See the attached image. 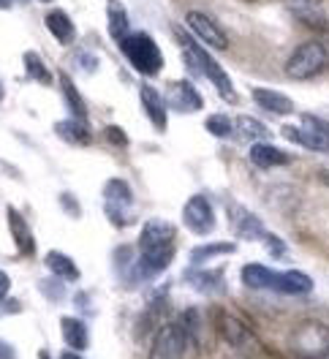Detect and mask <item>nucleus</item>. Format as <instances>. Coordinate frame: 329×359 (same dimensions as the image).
Here are the masks:
<instances>
[{"instance_id":"f257e3e1","label":"nucleus","mask_w":329,"mask_h":359,"mask_svg":"<svg viewBox=\"0 0 329 359\" xmlns=\"http://www.w3.org/2000/svg\"><path fill=\"white\" fill-rule=\"evenodd\" d=\"M175 39L177 44L182 46V49H188V52H194L199 60V66H201V74H204V79L207 82H213V88L220 93V98L226 101V104H237V93H234V82L229 79V74L223 71L218 60L204 49V46L196 41V36L188 30V27H182V25H175Z\"/></svg>"},{"instance_id":"f03ea898","label":"nucleus","mask_w":329,"mask_h":359,"mask_svg":"<svg viewBox=\"0 0 329 359\" xmlns=\"http://www.w3.org/2000/svg\"><path fill=\"white\" fill-rule=\"evenodd\" d=\"M117 46H120L123 57L131 63L136 74L158 76L163 71V52H161V46L150 33H128Z\"/></svg>"},{"instance_id":"7ed1b4c3","label":"nucleus","mask_w":329,"mask_h":359,"mask_svg":"<svg viewBox=\"0 0 329 359\" xmlns=\"http://www.w3.org/2000/svg\"><path fill=\"white\" fill-rule=\"evenodd\" d=\"M329 68V49L321 41H302L286 60V76L294 82L316 79Z\"/></svg>"},{"instance_id":"20e7f679","label":"nucleus","mask_w":329,"mask_h":359,"mask_svg":"<svg viewBox=\"0 0 329 359\" xmlns=\"http://www.w3.org/2000/svg\"><path fill=\"white\" fill-rule=\"evenodd\" d=\"M104 212L117 229H128L136 221V199L128 180L109 177L104 182Z\"/></svg>"},{"instance_id":"39448f33","label":"nucleus","mask_w":329,"mask_h":359,"mask_svg":"<svg viewBox=\"0 0 329 359\" xmlns=\"http://www.w3.org/2000/svg\"><path fill=\"white\" fill-rule=\"evenodd\" d=\"M288 346L297 357H307V359H318L329 354V327L321 324V321H300L294 330H291V337H288Z\"/></svg>"},{"instance_id":"423d86ee","label":"nucleus","mask_w":329,"mask_h":359,"mask_svg":"<svg viewBox=\"0 0 329 359\" xmlns=\"http://www.w3.org/2000/svg\"><path fill=\"white\" fill-rule=\"evenodd\" d=\"M188 340L191 337H188V330L182 327V321H169L155 332L147 359H182Z\"/></svg>"},{"instance_id":"0eeeda50","label":"nucleus","mask_w":329,"mask_h":359,"mask_svg":"<svg viewBox=\"0 0 329 359\" xmlns=\"http://www.w3.org/2000/svg\"><path fill=\"white\" fill-rule=\"evenodd\" d=\"M182 224H185V229L191 234H196V237L213 234V229H215V210H213L210 199L201 196V194H194L185 202V207H182Z\"/></svg>"},{"instance_id":"6e6552de","label":"nucleus","mask_w":329,"mask_h":359,"mask_svg":"<svg viewBox=\"0 0 329 359\" xmlns=\"http://www.w3.org/2000/svg\"><path fill=\"white\" fill-rule=\"evenodd\" d=\"M163 98H166V107L177 114H191L204 109V98H201V93L191 79H172L166 85Z\"/></svg>"},{"instance_id":"1a4fd4ad","label":"nucleus","mask_w":329,"mask_h":359,"mask_svg":"<svg viewBox=\"0 0 329 359\" xmlns=\"http://www.w3.org/2000/svg\"><path fill=\"white\" fill-rule=\"evenodd\" d=\"M185 27L196 36L201 44L213 46V49H229V36L223 33V27L213 17H207L201 11H188L185 14Z\"/></svg>"},{"instance_id":"9d476101","label":"nucleus","mask_w":329,"mask_h":359,"mask_svg":"<svg viewBox=\"0 0 329 359\" xmlns=\"http://www.w3.org/2000/svg\"><path fill=\"white\" fill-rule=\"evenodd\" d=\"M226 215H229L231 231H234L240 240H264V234H267L264 221L256 212H250L248 207H242L240 202H231L226 207Z\"/></svg>"},{"instance_id":"9b49d317","label":"nucleus","mask_w":329,"mask_h":359,"mask_svg":"<svg viewBox=\"0 0 329 359\" xmlns=\"http://www.w3.org/2000/svg\"><path fill=\"white\" fill-rule=\"evenodd\" d=\"M139 101H142V109L147 114L150 126L158 134H166V128H169V107H166L163 93L155 90L153 85H147V82H142L139 85Z\"/></svg>"},{"instance_id":"f8f14e48","label":"nucleus","mask_w":329,"mask_h":359,"mask_svg":"<svg viewBox=\"0 0 329 359\" xmlns=\"http://www.w3.org/2000/svg\"><path fill=\"white\" fill-rule=\"evenodd\" d=\"M139 253H150V250H169L175 248V226L161 221V218H153L142 226L139 231Z\"/></svg>"},{"instance_id":"ddd939ff","label":"nucleus","mask_w":329,"mask_h":359,"mask_svg":"<svg viewBox=\"0 0 329 359\" xmlns=\"http://www.w3.org/2000/svg\"><path fill=\"white\" fill-rule=\"evenodd\" d=\"M6 224H8V234H11L17 250L22 256H33L36 253V237H33V229L27 224V218L17 207H6Z\"/></svg>"},{"instance_id":"4468645a","label":"nucleus","mask_w":329,"mask_h":359,"mask_svg":"<svg viewBox=\"0 0 329 359\" xmlns=\"http://www.w3.org/2000/svg\"><path fill=\"white\" fill-rule=\"evenodd\" d=\"M172 259H175V248H169V250H150V253H139V259H136V278L139 280H153L158 275H163L166 267L172 264Z\"/></svg>"},{"instance_id":"2eb2a0df","label":"nucleus","mask_w":329,"mask_h":359,"mask_svg":"<svg viewBox=\"0 0 329 359\" xmlns=\"http://www.w3.org/2000/svg\"><path fill=\"white\" fill-rule=\"evenodd\" d=\"M215 330H218L220 337H223L229 346H234V348H242L245 343H250V330H248V324L242 321L240 316L220 311V313L215 316Z\"/></svg>"},{"instance_id":"dca6fc26","label":"nucleus","mask_w":329,"mask_h":359,"mask_svg":"<svg viewBox=\"0 0 329 359\" xmlns=\"http://www.w3.org/2000/svg\"><path fill=\"white\" fill-rule=\"evenodd\" d=\"M272 292L286 294V297H305L313 292V278L300 269H286V272H275V286Z\"/></svg>"},{"instance_id":"f3484780","label":"nucleus","mask_w":329,"mask_h":359,"mask_svg":"<svg viewBox=\"0 0 329 359\" xmlns=\"http://www.w3.org/2000/svg\"><path fill=\"white\" fill-rule=\"evenodd\" d=\"M283 136L310 153H329V134L313 131L307 126H283Z\"/></svg>"},{"instance_id":"a211bd4d","label":"nucleus","mask_w":329,"mask_h":359,"mask_svg":"<svg viewBox=\"0 0 329 359\" xmlns=\"http://www.w3.org/2000/svg\"><path fill=\"white\" fill-rule=\"evenodd\" d=\"M44 25H46V30H49V36H52L60 46H71L74 41H76V25H74V20L68 17L63 8H52V11H46Z\"/></svg>"},{"instance_id":"6ab92c4d","label":"nucleus","mask_w":329,"mask_h":359,"mask_svg":"<svg viewBox=\"0 0 329 359\" xmlns=\"http://www.w3.org/2000/svg\"><path fill=\"white\" fill-rule=\"evenodd\" d=\"M52 131L60 136L66 144H74V147H88L93 144V131L85 120H76V117H68V120H58L52 126Z\"/></svg>"},{"instance_id":"aec40b11","label":"nucleus","mask_w":329,"mask_h":359,"mask_svg":"<svg viewBox=\"0 0 329 359\" xmlns=\"http://www.w3.org/2000/svg\"><path fill=\"white\" fill-rule=\"evenodd\" d=\"M250 93H253L256 107H262L264 112L278 114V117L294 114V101L286 93H278V90H269V88H253Z\"/></svg>"},{"instance_id":"412c9836","label":"nucleus","mask_w":329,"mask_h":359,"mask_svg":"<svg viewBox=\"0 0 329 359\" xmlns=\"http://www.w3.org/2000/svg\"><path fill=\"white\" fill-rule=\"evenodd\" d=\"M283 6L307 27H321L327 25V11L321 0H283Z\"/></svg>"},{"instance_id":"4be33fe9","label":"nucleus","mask_w":329,"mask_h":359,"mask_svg":"<svg viewBox=\"0 0 329 359\" xmlns=\"http://www.w3.org/2000/svg\"><path fill=\"white\" fill-rule=\"evenodd\" d=\"M250 163L259 166V169H278V166H288L291 163V156L275 147V144H267V142H256L250 147Z\"/></svg>"},{"instance_id":"5701e85b","label":"nucleus","mask_w":329,"mask_h":359,"mask_svg":"<svg viewBox=\"0 0 329 359\" xmlns=\"http://www.w3.org/2000/svg\"><path fill=\"white\" fill-rule=\"evenodd\" d=\"M242 286L245 289H253V292H272L275 286V269L264 267L259 262H250L242 267Z\"/></svg>"},{"instance_id":"b1692460","label":"nucleus","mask_w":329,"mask_h":359,"mask_svg":"<svg viewBox=\"0 0 329 359\" xmlns=\"http://www.w3.org/2000/svg\"><path fill=\"white\" fill-rule=\"evenodd\" d=\"M44 267L55 275V278H60V280H66V283H76L79 280V267H76V262L63 253V250H49L44 256Z\"/></svg>"},{"instance_id":"393cba45","label":"nucleus","mask_w":329,"mask_h":359,"mask_svg":"<svg viewBox=\"0 0 329 359\" xmlns=\"http://www.w3.org/2000/svg\"><path fill=\"white\" fill-rule=\"evenodd\" d=\"M60 332H63V340H66L68 348L74 351H85L90 346V332L88 324L82 318H74V316H63L60 318Z\"/></svg>"},{"instance_id":"a878e982","label":"nucleus","mask_w":329,"mask_h":359,"mask_svg":"<svg viewBox=\"0 0 329 359\" xmlns=\"http://www.w3.org/2000/svg\"><path fill=\"white\" fill-rule=\"evenodd\" d=\"M107 30H109V36L117 41V44L131 33V17H128V8H126L123 3H117V0H112L109 6H107Z\"/></svg>"},{"instance_id":"bb28decb","label":"nucleus","mask_w":329,"mask_h":359,"mask_svg":"<svg viewBox=\"0 0 329 359\" xmlns=\"http://www.w3.org/2000/svg\"><path fill=\"white\" fill-rule=\"evenodd\" d=\"M60 93H63V101H66L68 114L76 117V120H85V123H88V104H85L82 93L76 90L74 79H71L68 74H60Z\"/></svg>"},{"instance_id":"cd10ccee","label":"nucleus","mask_w":329,"mask_h":359,"mask_svg":"<svg viewBox=\"0 0 329 359\" xmlns=\"http://www.w3.org/2000/svg\"><path fill=\"white\" fill-rule=\"evenodd\" d=\"M234 131H237V139L242 142H267L272 131L264 126L262 120H256V117H250V114H240L237 120H234Z\"/></svg>"},{"instance_id":"c85d7f7f","label":"nucleus","mask_w":329,"mask_h":359,"mask_svg":"<svg viewBox=\"0 0 329 359\" xmlns=\"http://www.w3.org/2000/svg\"><path fill=\"white\" fill-rule=\"evenodd\" d=\"M22 63H25V74H27V79H33V82H39V85H44L49 88L52 85V71L49 66L44 63V57L36 52V49H25L22 52Z\"/></svg>"},{"instance_id":"c756f323","label":"nucleus","mask_w":329,"mask_h":359,"mask_svg":"<svg viewBox=\"0 0 329 359\" xmlns=\"http://www.w3.org/2000/svg\"><path fill=\"white\" fill-rule=\"evenodd\" d=\"M229 253H237V245L234 243H207V245H196L191 250V264L194 267H204L210 259L215 256H229Z\"/></svg>"},{"instance_id":"7c9ffc66","label":"nucleus","mask_w":329,"mask_h":359,"mask_svg":"<svg viewBox=\"0 0 329 359\" xmlns=\"http://www.w3.org/2000/svg\"><path fill=\"white\" fill-rule=\"evenodd\" d=\"M185 278L196 286L199 292H223V272H210V269H191L185 272Z\"/></svg>"},{"instance_id":"2f4dec72","label":"nucleus","mask_w":329,"mask_h":359,"mask_svg":"<svg viewBox=\"0 0 329 359\" xmlns=\"http://www.w3.org/2000/svg\"><path fill=\"white\" fill-rule=\"evenodd\" d=\"M204 128L215 136V139H229V136L234 134V120H231L229 114L215 112L204 120Z\"/></svg>"},{"instance_id":"473e14b6","label":"nucleus","mask_w":329,"mask_h":359,"mask_svg":"<svg viewBox=\"0 0 329 359\" xmlns=\"http://www.w3.org/2000/svg\"><path fill=\"white\" fill-rule=\"evenodd\" d=\"M39 289L44 294L49 302H60L63 297H66V280H60V278H44V280H39Z\"/></svg>"},{"instance_id":"72a5a7b5","label":"nucleus","mask_w":329,"mask_h":359,"mask_svg":"<svg viewBox=\"0 0 329 359\" xmlns=\"http://www.w3.org/2000/svg\"><path fill=\"white\" fill-rule=\"evenodd\" d=\"M71 60H74V66H79L82 71H88V74H95L98 71V57L88 52V49H76L74 55H71Z\"/></svg>"},{"instance_id":"f704fd0d","label":"nucleus","mask_w":329,"mask_h":359,"mask_svg":"<svg viewBox=\"0 0 329 359\" xmlns=\"http://www.w3.org/2000/svg\"><path fill=\"white\" fill-rule=\"evenodd\" d=\"M58 202H60V210L66 212L68 218H82V204L76 202V196H74L71 191H63V194L58 196Z\"/></svg>"},{"instance_id":"c9c22d12","label":"nucleus","mask_w":329,"mask_h":359,"mask_svg":"<svg viewBox=\"0 0 329 359\" xmlns=\"http://www.w3.org/2000/svg\"><path fill=\"white\" fill-rule=\"evenodd\" d=\"M104 139L114 144V147H128V134L120 128V126H107L104 128Z\"/></svg>"},{"instance_id":"e433bc0d","label":"nucleus","mask_w":329,"mask_h":359,"mask_svg":"<svg viewBox=\"0 0 329 359\" xmlns=\"http://www.w3.org/2000/svg\"><path fill=\"white\" fill-rule=\"evenodd\" d=\"M262 243H267V250H269V256H275V259H283L286 256V243L281 240V237H275V234H264Z\"/></svg>"},{"instance_id":"4c0bfd02","label":"nucleus","mask_w":329,"mask_h":359,"mask_svg":"<svg viewBox=\"0 0 329 359\" xmlns=\"http://www.w3.org/2000/svg\"><path fill=\"white\" fill-rule=\"evenodd\" d=\"M8 294H11V278L0 269V302H6V299H8Z\"/></svg>"},{"instance_id":"58836bf2","label":"nucleus","mask_w":329,"mask_h":359,"mask_svg":"<svg viewBox=\"0 0 329 359\" xmlns=\"http://www.w3.org/2000/svg\"><path fill=\"white\" fill-rule=\"evenodd\" d=\"M0 359H17V351H14V346H8L6 340H0Z\"/></svg>"},{"instance_id":"ea45409f","label":"nucleus","mask_w":329,"mask_h":359,"mask_svg":"<svg viewBox=\"0 0 329 359\" xmlns=\"http://www.w3.org/2000/svg\"><path fill=\"white\" fill-rule=\"evenodd\" d=\"M60 359H82V354H76L74 348H66V351H60Z\"/></svg>"},{"instance_id":"a19ab883","label":"nucleus","mask_w":329,"mask_h":359,"mask_svg":"<svg viewBox=\"0 0 329 359\" xmlns=\"http://www.w3.org/2000/svg\"><path fill=\"white\" fill-rule=\"evenodd\" d=\"M11 6H14L11 0H0V11H6V8H11Z\"/></svg>"},{"instance_id":"79ce46f5","label":"nucleus","mask_w":329,"mask_h":359,"mask_svg":"<svg viewBox=\"0 0 329 359\" xmlns=\"http://www.w3.org/2000/svg\"><path fill=\"white\" fill-rule=\"evenodd\" d=\"M39 359H52V357H49V351H39Z\"/></svg>"},{"instance_id":"37998d69","label":"nucleus","mask_w":329,"mask_h":359,"mask_svg":"<svg viewBox=\"0 0 329 359\" xmlns=\"http://www.w3.org/2000/svg\"><path fill=\"white\" fill-rule=\"evenodd\" d=\"M3 95H6V88H3V79H0V101H3Z\"/></svg>"},{"instance_id":"c03bdc74","label":"nucleus","mask_w":329,"mask_h":359,"mask_svg":"<svg viewBox=\"0 0 329 359\" xmlns=\"http://www.w3.org/2000/svg\"><path fill=\"white\" fill-rule=\"evenodd\" d=\"M11 3H20V6H25V3H30V0H11Z\"/></svg>"},{"instance_id":"a18cd8bd","label":"nucleus","mask_w":329,"mask_h":359,"mask_svg":"<svg viewBox=\"0 0 329 359\" xmlns=\"http://www.w3.org/2000/svg\"><path fill=\"white\" fill-rule=\"evenodd\" d=\"M39 3H55V0H39Z\"/></svg>"},{"instance_id":"49530a36","label":"nucleus","mask_w":329,"mask_h":359,"mask_svg":"<svg viewBox=\"0 0 329 359\" xmlns=\"http://www.w3.org/2000/svg\"><path fill=\"white\" fill-rule=\"evenodd\" d=\"M327 25H329V11H327Z\"/></svg>"}]
</instances>
